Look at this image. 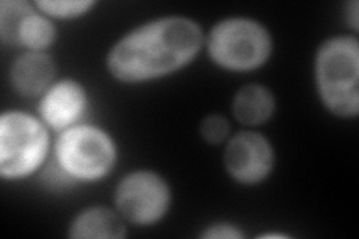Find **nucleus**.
<instances>
[{
  "mask_svg": "<svg viewBox=\"0 0 359 239\" xmlns=\"http://www.w3.org/2000/svg\"><path fill=\"white\" fill-rule=\"evenodd\" d=\"M205 36L187 17H162L132 29L107 57L112 78L125 84L149 83L183 69L204 47Z\"/></svg>",
  "mask_w": 359,
  "mask_h": 239,
  "instance_id": "obj_1",
  "label": "nucleus"
},
{
  "mask_svg": "<svg viewBox=\"0 0 359 239\" xmlns=\"http://www.w3.org/2000/svg\"><path fill=\"white\" fill-rule=\"evenodd\" d=\"M314 81L323 107L340 118L359 112V42L355 35L325 41L314 59Z\"/></svg>",
  "mask_w": 359,
  "mask_h": 239,
  "instance_id": "obj_2",
  "label": "nucleus"
},
{
  "mask_svg": "<svg viewBox=\"0 0 359 239\" xmlns=\"http://www.w3.org/2000/svg\"><path fill=\"white\" fill-rule=\"evenodd\" d=\"M212 63L229 72H252L264 66L273 51V39L259 21L232 17L219 21L205 38Z\"/></svg>",
  "mask_w": 359,
  "mask_h": 239,
  "instance_id": "obj_3",
  "label": "nucleus"
},
{
  "mask_svg": "<svg viewBox=\"0 0 359 239\" xmlns=\"http://www.w3.org/2000/svg\"><path fill=\"white\" fill-rule=\"evenodd\" d=\"M54 158L55 165L72 181L95 183L114 169L117 145L107 130L95 124L78 123L59 135Z\"/></svg>",
  "mask_w": 359,
  "mask_h": 239,
  "instance_id": "obj_4",
  "label": "nucleus"
},
{
  "mask_svg": "<svg viewBox=\"0 0 359 239\" xmlns=\"http://www.w3.org/2000/svg\"><path fill=\"white\" fill-rule=\"evenodd\" d=\"M48 126L22 111H6L0 117V177L22 179L33 175L47 161Z\"/></svg>",
  "mask_w": 359,
  "mask_h": 239,
  "instance_id": "obj_5",
  "label": "nucleus"
},
{
  "mask_svg": "<svg viewBox=\"0 0 359 239\" xmlns=\"http://www.w3.org/2000/svg\"><path fill=\"white\" fill-rule=\"evenodd\" d=\"M171 187L154 170L140 169L123 177L117 184L114 203L121 219L135 226L159 223L171 207Z\"/></svg>",
  "mask_w": 359,
  "mask_h": 239,
  "instance_id": "obj_6",
  "label": "nucleus"
},
{
  "mask_svg": "<svg viewBox=\"0 0 359 239\" xmlns=\"http://www.w3.org/2000/svg\"><path fill=\"white\" fill-rule=\"evenodd\" d=\"M276 163L274 148L266 136L241 130L228 139L223 165L229 177L244 186H255L271 175Z\"/></svg>",
  "mask_w": 359,
  "mask_h": 239,
  "instance_id": "obj_7",
  "label": "nucleus"
},
{
  "mask_svg": "<svg viewBox=\"0 0 359 239\" xmlns=\"http://www.w3.org/2000/svg\"><path fill=\"white\" fill-rule=\"evenodd\" d=\"M88 105L86 87L76 79L65 78L50 86L39 99V118L48 129L63 132L78 124Z\"/></svg>",
  "mask_w": 359,
  "mask_h": 239,
  "instance_id": "obj_8",
  "label": "nucleus"
},
{
  "mask_svg": "<svg viewBox=\"0 0 359 239\" xmlns=\"http://www.w3.org/2000/svg\"><path fill=\"white\" fill-rule=\"evenodd\" d=\"M11 84L22 97L42 96L54 83L55 63L45 51H27L11 66Z\"/></svg>",
  "mask_w": 359,
  "mask_h": 239,
  "instance_id": "obj_9",
  "label": "nucleus"
},
{
  "mask_svg": "<svg viewBox=\"0 0 359 239\" xmlns=\"http://www.w3.org/2000/svg\"><path fill=\"white\" fill-rule=\"evenodd\" d=\"M125 236V220L117 211L107 207L81 211L69 226V238L74 239H123Z\"/></svg>",
  "mask_w": 359,
  "mask_h": 239,
  "instance_id": "obj_10",
  "label": "nucleus"
},
{
  "mask_svg": "<svg viewBox=\"0 0 359 239\" xmlns=\"http://www.w3.org/2000/svg\"><path fill=\"white\" fill-rule=\"evenodd\" d=\"M274 111L276 97L261 84L241 87L232 100L233 117L244 126H261L273 117Z\"/></svg>",
  "mask_w": 359,
  "mask_h": 239,
  "instance_id": "obj_11",
  "label": "nucleus"
},
{
  "mask_svg": "<svg viewBox=\"0 0 359 239\" xmlns=\"http://www.w3.org/2000/svg\"><path fill=\"white\" fill-rule=\"evenodd\" d=\"M55 38L57 30L53 21L42 13H36V9L25 17L18 30L20 47L29 51H45L54 43Z\"/></svg>",
  "mask_w": 359,
  "mask_h": 239,
  "instance_id": "obj_12",
  "label": "nucleus"
},
{
  "mask_svg": "<svg viewBox=\"0 0 359 239\" xmlns=\"http://www.w3.org/2000/svg\"><path fill=\"white\" fill-rule=\"evenodd\" d=\"M35 9L26 0H4L0 4V38L11 47H20L18 30L22 20Z\"/></svg>",
  "mask_w": 359,
  "mask_h": 239,
  "instance_id": "obj_13",
  "label": "nucleus"
},
{
  "mask_svg": "<svg viewBox=\"0 0 359 239\" xmlns=\"http://www.w3.org/2000/svg\"><path fill=\"white\" fill-rule=\"evenodd\" d=\"M96 4L93 0H39L35 6L48 18L74 20L90 13Z\"/></svg>",
  "mask_w": 359,
  "mask_h": 239,
  "instance_id": "obj_14",
  "label": "nucleus"
},
{
  "mask_svg": "<svg viewBox=\"0 0 359 239\" xmlns=\"http://www.w3.org/2000/svg\"><path fill=\"white\" fill-rule=\"evenodd\" d=\"M231 124L226 117L220 116V114H211L201 121L199 133L207 144L210 145H219L223 144L229 138Z\"/></svg>",
  "mask_w": 359,
  "mask_h": 239,
  "instance_id": "obj_15",
  "label": "nucleus"
},
{
  "mask_svg": "<svg viewBox=\"0 0 359 239\" xmlns=\"http://www.w3.org/2000/svg\"><path fill=\"white\" fill-rule=\"evenodd\" d=\"M201 238L205 239H243L244 232L238 226L226 221H219L207 226L205 231H202Z\"/></svg>",
  "mask_w": 359,
  "mask_h": 239,
  "instance_id": "obj_16",
  "label": "nucleus"
},
{
  "mask_svg": "<svg viewBox=\"0 0 359 239\" xmlns=\"http://www.w3.org/2000/svg\"><path fill=\"white\" fill-rule=\"evenodd\" d=\"M358 11H359V4L356 2V0H352V2L346 5V21H347V25L353 29V32H358V29H359V26H358L359 13Z\"/></svg>",
  "mask_w": 359,
  "mask_h": 239,
  "instance_id": "obj_17",
  "label": "nucleus"
},
{
  "mask_svg": "<svg viewBox=\"0 0 359 239\" xmlns=\"http://www.w3.org/2000/svg\"><path fill=\"white\" fill-rule=\"evenodd\" d=\"M261 238H286V235H280V233H265Z\"/></svg>",
  "mask_w": 359,
  "mask_h": 239,
  "instance_id": "obj_18",
  "label": "nucleus"
}]
</instances>
